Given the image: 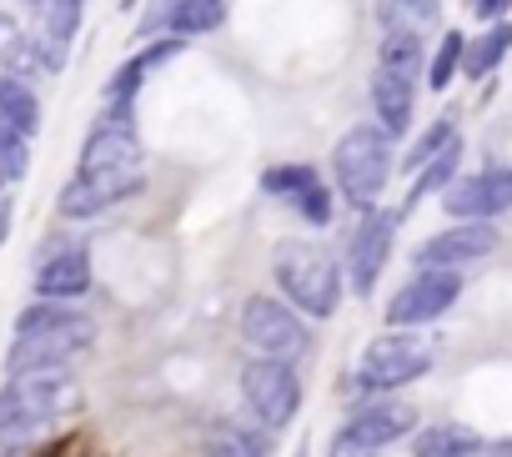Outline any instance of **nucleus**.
I'll list each match as a JSON object with an SVG mask.
<instances>
[{"label": "nucleus", "instance_id": "f257e3e1", "mask_svg": "<svg viewBox=\"0 0 512 457\" xmlns=\"http://www.w3.org/2000/svg\"><path fill=\"white\" fill-rule=\"evenodd\" d=\"M146 181V156H141V136H136V116L131 106H106V116L91 126L86 146H81V171L61 186V216L86 221L101 216L106 206L136 196Z\"/></svg>", "mask_w": 512, "mask_h": 457}, {"label": "nucleus", "instance_id": "f03ea898", "mask_svg": "<svg viewBox=\"0 0 512 457\" xmlns=\"http://www.w3.org/2000/svg\"><path fill=\"white\" fill-rule=\"evenodd\" d=\"M96 342V322L66 302H36L16 317V337L6 347V372H46L66 367Z\"/></svg>", "mask_w": 512, "mask_h": 457}, {"label": "nucleus", "instance_id": "7ed1b4c3", "mask_svg": "<svg viewBox=\"0 0 512 457\" xmlns=\"http://www.w3.org/2000/svg\"><path fill=\"white\" fill-rule=\"evenodd\" d=\"M81 402V387L71 382L66 367H46V372H16L0 387V437H36L41 427H51L61 412H71Z\"/></svg>", "mask_w": 512, "mask_h": 457}, {"label": "nucleus", "instance_id": "20e7f679", "mask_svg": "<svg viewBox=\"0 0 512 457\" xmlns=\"http://www.w3.org/2000/svg\"><path fill=\"white\" fill-rule=\"evenodd\" d=\"M277 287L307 317H332L342 302V267L317 242H287L277 252Z\"/></svg>", "mask_w": 512, "mask_h": 457}, {"label": "nucleus", "instance_id": "39448f33", "mask_svg": "<svg viewBox=\"0 0 512 457\" xmlns=\"http://www.w3.org/2000/svg\"><path fill=\"white\" fill-rule=\"evenodd\" d=\"M332 176L352 206L372 211V201L382 196V186L392 176V136L382 126H352L332 151Z\"/></svg>", "mask_w": 512, "mask_h": 457}, {"label": "nucleus", "instance_id": "423d86ee", "mask_svg": "<svg viewBox=\"0 0 512 457\" xmlns=\"http://www.w3.org/2000/svg\"><path fill=\"white\" fill-rule=\"evenodd\" d=\"M432 362H437L432 337H422L412 327H392L377 342H367V352L357 362V387H367V392H397V387L427 377Z\"/></svg>", "mask_w": 512, "mask_h": 457}, {"label": "nucleus", "instance_id": "0eeeda50", "mask_svg": "<svg viewBox=\"0 0 512 457\" xmlns=\"http://www.w3.org/2000/svg\"><path fill=\"white\" fill-rule=\"evenodd\" d=\"M241 342H246L256 357L297 362V357L312 347V327L302 322V312H297L292 302L256 292V297H246V307H241Z\"/></svg>", "mask_w": 512, "mask_h": 457}, {"label": "nucleus", "instance_id": "6e6552de", "mask_svg": "<svg viewBox=\"0 0 512 457\" xmlns=\"http://www.w3.org/2000/svg\"><path fill=\"white\" fill-rule=\"evenodd\" d=\"M407 432H417V412L407 402H367L342 422L327 457H377L382 447L402 442Z\"/></svg>", "mask_w": 512, "mask_h": 457}, {"label": "nucleus", "instance_id": "1a4fd4ad", "mask_svg": "<svg viewBox=\"0 0 512 457\" xmlns=\"http://www.w3.org/2000/svg\"><path fill=\"white\" fill-rule=\"evenodd\" d=\"M241 397L256 417H262V427H287L302 407V382H297L292 362L256 357V362L241 367Z\"/></svg>", "mask_w": 512, "mask_h": 457}, {"label": "nucleus", "instance_id": "9d476101", "mask_svg": "<svg viewBox=\"0 0 512 457\" xmlns=\"http://www.w3.org/2000/svg\"><path fill=\"white\" fill-rule=\"evenodd\" d=\"M462 292V277L452 267H422L407 287H397V297L387 302V327H422L437 322Z\"/></svg>", "mask_w": 512, "mask_h": 457}, {"label": "nucleus", "instance_id": "9b49d317", "mask_svg": "<svg viewBox=\"0 0 512 457\" xmlns=\"http://www.w3.org/2000/svg\"><path fill=\"white\" fill-rule=\"evenodd\" d=\"M397 221H402V211L372 206L362 216V226L352 232V242H347V277H352L357 297H367L377 287V277H382V267L392 257V242H397Z\"/></svg>", "mask_w": 512, "mask_h": 457}, {"label": "nucleus", "instance_id": "f8f14e48", "mask_svg": "<svg viewBox=\"0 0 512 457\" xmlns=\"http://www.w3.org/2000/svg\"><path fill=\"white\" fill-rule=\"evenodd\" d=\"M442 211L452 221H492L502 211H512V166L497 171H477V176H457L442 191Z\"/></svg>", "mask_w": 512, "mask_h": 457}, {"label": "nucleus", "instance_id": "ddd939ff", "mask_svg": "<svg viewBox=\"0 0 512 457\" xmlns=\"http://www.w3.org/2000/svg\"><path fill=\"white\" fill-rule=\"evenodd\" d=\"M262 191L267 196H277V201H287L302 221H312V226H327L332 221V191H327V181L317 176V166H307V161H282V166H272L267 176H262Z\"/></svg>", "mask_w": 512, "mask_h": 457}, {"label": "nucleus", "instance_id": "4468645a", "mask_svg": "<svg viewBox=\"0 0 512 457\" xmlns=\"http://www.w3.org/2000/svg\"><path fill=\"white\" fill-rule=\"evenodd\" d=\"M26 6H31V36H36L41 66L61 71L81 31V0H26Z\"/></svg>", "mask_w": 512, "mask_h": 457}, {"label": "nucleus", "instance_id": "2eb2a0df", "mask_svg": "<svg viewBox=\"0 0 512 457\" xmlns=\"http://www.w3.org/2000/svg\"><path fill=\"white\" fill-rule=\"evenodd\" d=\"M497 247V226L492 221H457L447 232L427 237L417 247V267H467V262H482L487 252Z\"/></svg>", "mask_w": 512, "mask_h": 457}, {"label": "nucleus", "instance_id": "dca6fc26", "mask_svg": "<svg viewBox=\"0 0 512 457\" xmlns=\"http://www.w3.org/2000/svg\"><path fill=\"white\" fill-rule=\"evenodd\" d=\"M91 292V252L86 247H56L41 267H36V297L41 302H76Z\"/></svg>", "mask_w": 512, "mask_h": 457}, {"label": "nucleus", "instance_id": "f3484780", "mask_svg": "<svg viewBox=\"0 0 512 457\" xmlns=\"http://www.w3.org/2000/svg\"><path fill=\"white\" fill-rule=\"evenodd\" d=\"M372 106H377V126H382L387 136H407V131H412V106H417V96H412V81H407V76L377 66V76H372Z\"/></svg>", "mask_w": 512, "mask_h": 457}, {"label": "nucleus", "instance_id": "a211bd4d", "mask_svg": "<svg viewBox=\"0 0 512 457\" xmlns=\"http://www.w3.org/2000/svg\"><path fill=\"white\" fill-rule=\"evenodd\" d=\"M176 51H181V36H166V41L146 46L141 56H131V61L111 76V86H106V106H131V101H136V91H141V81H146L161 61H171Z\"/></svg>", "mask_w": 512, "mask_h": 457}, {"label": "nucleus", "instance_id": "6ab92c4d", "mask_svg": "<svg viewBox=\"0 0 512 457\" xmlns=\"http://www.w3.org/2000/svg\"><path fill=\"white\" fill-rule=\"evenodd\" d=\"M482 452V432H472L467 422H432L412 437V457H477Z\"/></svg>", "mask_w": 512, "mask_h": 457}, {"label": "nucleus", "instance_id": "aec40b11", "mask_svg": "<svg viewBox=\"0 0 512 457\" xmlns=\"http://www.w3.org/2000/svg\"><path fill=\"white\" fill-rule=\"evenodd\" d=\"M0 71H11V76H36V71H46L31 26H21L6 6H0Z\"/></svg>", "mask_w": 512, "mask_h": 457}, {"label": "nucleus", "instance_id": "412c9836", "mask_svg": "<svg viewBox=\"0 0 512 457\" xmlns=\"http://www.w3.org/2000/svg\"><path fill=\"white\" fill-rule=\"evenodd\" d=\"M0 121H11L21 136H36L41 131V101H36L31 76L0 71Z\"/></svg>", "mask_w": 512, "mask_h": 457}, {"label": "nucleus", "instance_id": "4be33fe9", "mask_svg": "<svg viewBox=\"0 0 512 457\" xmlns=\"http://www.w3.org/2000/svg\"><path fill=\"white\" fill-rule=\"evenodd\" d=\"M382 36H427L437 26V0H377Z\"/></svg>", "mask_w": 512, "mask_h": 457}, {"label": "nucleus", "instance_id": "5701e85b", "mask_svg": "<svg viewBox=\"0 0 512 457\" xmlns=\"http://www.w3.org/2000/svg\"><path fill=\"white\" fill-rule=\"evenodd\" d=\"M507 51H512V21H497L492 31H482L477 41H467V51H462V71H467L472 81H482L487 71L502 66Z\"/></svg>", "mask_w": 512, "mask_h": 457}, {"label": "nucleus", "instance_id": "b1692460", "mask_svg": "<svg viewBox=\"0 0 512 457\" xmlns=\"http://www.w3.org/2000/svg\"><path fill=\"white\" fill-rule=\"evenodd\" d=\"M221 21H226L221 0H186L181 11H171V16L161 21V31H166V36H206V31H216Z\"/></svg>", "mask_w": 512, "mask_h": 457}, {"label": "nucleus", "instance_id": "393cba45", "mask_svg": "<svg viewBox=\"0 0 512 457\" xmlns=\"http://www.w3.org/2000/svg\"><path fill=\"white\" fill-rule=\"evenodd\" d=\"M31 166V136H21L11 121H0V191H11Z\"/></svg>", "mask_w": 512, "mask_h": 457}, {"label": "nucleus", "instance_id": "a878e982", "mask_svg": "<svg viewBox=\"0 0 512 457\" xmlns=\"http://www.w3.org/2000/svg\"><path fill=\"white\" fill-rule=\"evenodd\" d=\"M382 71H397L407 81H417L422 71V36H382V56H377Z\"/></svg>", "mask_w": 512, "mask_h": 457}, {"label": "nucleus", "instance_id": "bb28decb", "mask_svg": "<svg viewBox=\"0 0 512 457\" xmlns=\"http://www.w3.org/2000/svg\"><path fill=\"white\" fill-rule=\"evenodd\" d=\"M457 161H462V146L452 141L437 161H427V166L417 171V181H412V196H407V201H422V196H432V191H447V186L457 181Z\"/></svg>", "mask_w": 512, "mask_h": 457}, {"label": "nucleus", "instance_id": "cd10ccee", "mask_svg": "<svg viewBox=\"0 0 512 457\" xmlns=\"http://www.w3.org/2000/svg\"><path fill=\"white\" fill-rule=\"evenodd\" d=\"M462 51H467V41H462L457 31H447L442 46H437V56L427 61V86H432V91H447V86H452V76L462 71Z\"/></svg>", "mask_w": 512, "mask_h": 457}, {"label": "nucleus", "instance_id": "c85d7f7f", "mask_svg": "<svg viewBox=\"0 0 512 457\" xmlns=\"http://www.w3.org/2000/svg\"><path fill=\"white\" fill-rule=\"evenodd\" d=\"M206 457H267V442L246 427H221L206 447Z\"/></svg>", "mask_w": 512, "mask_h": 457}, {"label": "nucleus", "instance_id": "c756f323", "mask_svg": "<svg viewBox=\"0 0 512 457\" xmlns=\"http://www.w3.org/2000/svg\"><path fill=\"white\" fill-rule=\"evenodd\" d=\"M452 141H457L452 121H437V126H432V131H427V136H422V141L407 151V171H422V166H427V161H437V156H442Z\"/></svg>", "mask_w": 512, "mask_h": 457}, {"label": "nucleus", "instance_id": "7c9ffc66", "mask_svg": "<svg viewBox=\"0 0 512 457\" xmlns=\"http://www.w3.org/2000/svg\"><path fill=\"white\" fill-rule=\"evenodd\" d=\"M507 6H512V0H467V11H472L477 21H502Z\"/></svg>", "mask_w": 512, "mask_h": 457}, {"label": "nucleus", "instance_id": "2f4dec72", "mask_svg": "<svg viewBox=\"0 0 512 457\" xmlns=\"http://www.w3.org/2000/svg\"><path fill=\"white\" fill-rule=\"evenodd\" d=\"M186 0H151V16H146V31H161V21L171 16V11H181Z\"/></svg>", "mask_w": 512, "mask_h": 457}, {"label": "nucleus", "instance_id": "473e14b6", "mask_svg": "<svg viewBox=\"0 0 512 457\" xmlns=\"http://www.w3.org/2000/svg\"><path fill=\"white\" fill-rule=\"evenodd\" d=\"M11 232V191H0V242Z\"/></svg>", "mask_w": 512, "mask_h": 457}]
</instances>
